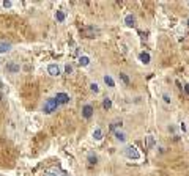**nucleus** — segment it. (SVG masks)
<instances>
[{
    "mask_svg": "<svg viewBox=\"0 0 189 176\" xmlns=\"http://www.w3.org/2000/svg\"><path fill=\"white\" fill-rule=\"evenodd\" d=\"M77 63H79V66L85 68V66H88L90 63H92V60H90V57H87V55H80L79 60H77Z\"/></svg>",
    "mask_w": 189,
    "mask_h": 176,
    "instance_id": "obj_11",
    "label": "nucleus"
},
{
    "mask_svg": "<svg viewBox=\"0 0 189 176\" xmlns=\"http://www.w3.org/2000/svg\"><path fill=\"white\" fill-rule=\"evenodd\" d=\"M93 112H95V109H93V105L92 104H85L82 107V116L85 118V119H90L93 116Z\"/></svg>",
    "mask_w": 189,
    "mask_h": 176,
    "instance_id": "obj_3",
    "label": "nucleus"
},
{
    "mask_svg": "<svg viewBox=\"0 0 189 176\" xmlns=\"http://www.w3.org/2000/svg\"><path fill=\"white\" fill-rule=\"evenodd\" d=\"M6 69H8L10 73H17L19 71V66L14 65V63H10V65H6Z\"/></svg>",
    "mask_w": 189,
    "mask_h": 176,
    "instance_id": "obj_19",
    "label": "nucleus"
},
{
    "mask_svg": "<svg viewBox=\"0 0 189 176\" xmlns=\"http://www.w3.org/2000/svg\"><path fill=\"white\" fill-rule=\"evenodd\" d=\"M73 71H74L73 66L69 65V63H66V65H65V73H66V74H73Z\"/></svg>",
    "mask_w": 189,
    "mask_h": 176,
    "instance_id": "obj_23",
    "label": "nucleus"
},
{
    "mask_svg": "<svg viewBox=\"0 0 189 176\" xmlns=\"http://www.w3.org/2000/svg\"><path fill=\"white\" fill-rule=\"evenodd\" d=\"M83 33H85V36L87 38H95L98 33H99V30L95 29V27H87L85 30H83Z\"/></svg>",
    "mask_w": 189,
    "mask_h": 176,
    "instance_id": "obj_8",
    "label": "nucleus"
},
{
    "mask_svg": "<svg viewBox=\"0 0 189 176\" xmlns=\"http://www.w3.org/2000/svg\"><path fill=\"white\" fill-rule=\"evenodd\" d=\"M11 2H6V0H5V2H3V6H5V8H11Z\"/></svg>",
    "mask_w": 189,
    "mask_h": 176,
    "instance_id": "obj_25",
    "label": "nucleus"
},
{
    "mask_svg": "<svg viewBox=\"0 0 189 176\" xmlns=\"http://www.w3.org/2000/svg\"><path fill=\"white\" fill-rule=\"evenodd\" d=\"M187 5H189V3H187Z\"/></svg>",
    "mask_w": 189,
    "mask_h": 176,
    "instance_id": "obj_30",
    "label": "nucleus"
},
{
    "mask_svg": "<svg viewBox=\"0 0 189 176\" xmlns=\"http://www.w3.org/2000/svg\"><path fill=\"white\" fill-rule=\"evenodd\" d=\"M10 49H11V44H10V43H0V54L8 52Z\"/></svg>",
    "mask_w": 189,
    "mask_h": 176,
    "instance_id": "obj_16",
    "label": "nucleus"
},
{
    "mask_svg": "<svg viewBox=\"0 0 189 176\" xmlns=\"http://www.w3.org/2000/svg\"><path fill=\"white\" fill-rule=\"evenodd\" d=\"M114 135H115V140L120 142V143H124L126 140H128V134H126L124 131H115Z\"/></svg>",
    "mask_w": 189,
    "mask_h": 176,
    "instance_id": "obj_6",
    "label": "nucleus"
},
{
    "mask_svg": "<svg viewBox=\"0 0 189 176\" xmlns=\"http://www.w3.org/2000/svg\"><path fill=\"white\" fill-rule=\"evenodd\" d=\"M47 73H49V76H52V77H58V76L61 74V69H60L58 65L52 63V65H49V66H47Z\"/></svg>",
    "mask_w": 189,
    "mask_h": 176,
    "instance_id": "obj_4",
    "label": "nucleus"
},
{
    "mask_svg": "<svg viewBox=\"0 0 189 176\" xmlns=\"http://www.w3.org/2000/svg\"><path fill=\"white\" fill-rule=\"evenodd\" d=\"M121 126H123V121H121V119H115V121H112V124L109 126V131H110V132L120 131Z\"/></svg>",
    "mask_w": 189,
    "mask_h": 176,
    "instance_id": "obj_9",
    "label": "nucleus"
},
{
    "mask_svg": "<svg viewBox=\"0 0 189 176\" xmlns=\"http://www.w3.org/2000/svg\"><path fill=\"white\" fill-rule=\"evenodd\" d=\"M104 138V132L101 128H96L93 131V140H96V142H101V140Z\"/></svg>",
    "mask_w": 189,
    "mask_h": 176,
    "instance_id": "obj_12",
    "label": "nucleus"
},
{
    "mask_svg": "<svg viewBox=\"0 0 189 176\" xmlns=\"http://www.w3.org/2000/svg\"><path fill=\"white\" fill-rule=\"evenodd\" d=\"M3 99V96H2V93H0V101H2Z\"/></svg>",
    "mask_w": 189,
    "mask_h": 176,
    "instance_id": "obj_27",
    "label": "nucleus"
},
{
    "mask_svg": "<svg viewBox=\"0 0 189 176\" xmlns=\"http://www.w3.org/2000/svg\"><path fill=\"white\" fill-rule=\"evenodd\" d=\"M180 131L181 132H186V124L184 123H180Z\"/></svg>",
    "mask_w": 189,
    "mask_h": 176,
    "instance_id": "obj_24",
    "label": "nucleus"
},
{
    "mask_svg": "<svg viewBox=\"0 0 189 176\" xmlns=\"http://www.w3.org/2000/svg\"><path fill=\"white\" fill-rule=\"evenodd\" d=\"M124 24L128 25V27H134V24H136V17L132 16V14H126V16H124Z\"/></svg>",
    "mask_w": 189,
    "mask_h": 176,
    "instance_id": "obj_14",
    "label": "nucleus"
},
{
    "mask_svg": "<svg viewBox=\"0 0 189 176\" xmlns=\"http://www.w3.org/2000/svg\"><path fill=\"white\" fill-rule=\"evenodd\" d=\"M183 88H184V91H186V94H189V83H186Z\"/></svg>",
    "mask_w": 189,
    "mask_h": 176,
    "instance_id": "obj_26",
    "label": "nucleus"
},
{
    "mask_svg": "<svg viewBox=\"0 0 189 176\" xmlns=\"http://www.w3.org/2000/svg\"><path fill=\"white\" fill-rule=\"evenodd\" d=\"M139 60H140L142 65H150V63H151V55L143 51V52L139 54Z\"/></svg>",
    "mask_w": 189,
    "mask_h": 176,
    "instance_id": "obj_7",
    "label": "nucleus"
},
{
    "mask_svg": "<svg viewBox=\"0 0 189 176\" xmlns=\"http://www.w3.org/2000/svg\"><path fill=\"white\" fill-rule=\"evenodd\" d=\"M65 176H68V174H65Z\"/></svg>",
    "mask_w": 189,
    "mask_h": 176,
    "instance_id": "obj_29",
    "label": "nucleus"
},
{
    "mask_svg": "<svg viewBox=\"0 0 189 176\" xmlns=\"http://www.w3.org/2000/svg\"><path fill=\"white\" fill-rule=\"evenodd\" d=\"M54 17H55V20H57V22H63V20L66 19V14H65V11L57 10V11H55V14H54Z\"/></svg>",
    "mask_w": 189,
    "mask_h": 176,
    "instance_id": "obj_13",
    "label": "nucleus"
},
{
    "mask_svg": "<svg viewBox=\"0 0 189 176\" xmlns=\"http://www.w3.org/2000/svg\"><path fill=\"white\" fill-rule=\"evenodd\" d=\"M155 137H153V135H148V137H146V146H148V148H153V146H155Z\"/></svg>",
    "mask_w": 189,
    "mask_h": 176,
    "instance_id": "obj_20",
    "label": "nucleus"
},
{
    "mask_svg": "<svg viewBox=\"0 0 189 176\" xmlns=\"http://www.w3.org/2000/svg\"><path fill=\"white\" fill-rule=\"evenodd\" d=\"M58 102H57V99L55 97H49V99L44 102V105H43V112L46 115H51V113H54L55 110L58 109Z\"/></svg>",
    "mask_w": 189,
    "mask_h": 176,
    "instance_id": "obj_2",
    "label": "nucleus"
},
{
    "mask_svg": "<svg viewBox=\"0 0 189 176\" xmlns=\"http://www.w3.org/2000/svg\"><path fill=\"white\" fill-rule=\"evenodd\" d=\"M102 109L104 110H110L112 109V99H110V97H104V99H102Z\"/></svg>",
    "mask_w": 189,
    "mask_h": 176,
    "instance_id": "obj_15",
    "label": "nucleus"
},
{
    "mask_svg": "<svg viewBox=\"0 0 189 176\" xmlns=\"http://www.w3.org/2000/svg\"><path fill=\"white\" fill-rule=\"evenodd\" d=\"M55 99H57V102L60 104V105H66V104H69V94L68 93H57L55 94Z\"/></svg>",
    "mask_w": 189,
    "mask_h": 176,
    "instance_id": "obj_5",
    "label": "nucleus"
},
{
    "mask_svg": "<svg viewBox=\"0 0 189 176\" xmlns=\"http://www.w3.org/2000/svg\"><path fill=\"white\" fill-rule=\"evenodd\" d=\"M162 101H164L165 104H172V97H170V94H169V93H162Z\"/></svg>",
    "mask_w": 189,
    "mask_h": 176,
    "instance_id": "obj_22",
    "label": "nucleus"
},
{
    "mask_svg": "<svg viewBox=\"0 0 189 176\" xmlns=\"http://www.w3.org/2000/svg\"><path fill=\"white\" fill-rule=\"evenodd\" d=\"M87 160H88L90 165H96V164H98V156H95V154H90V156L87 157Z\"/></svg>",
    "mask_w": 189,
    "mask_h": 176,
    "instance_id": "obj_18",
    "label": "nucleus"
},
{
    "mask_svg": "<svg viewBox=\"0 0 189 176\" xmlns=\"http://www.w3.org/2000/svg\"><path fill=\"white\" fill-rule=\"evenodd\" d=\"M46 176H52V174H46Z\"/></svg>",
    "mask_w": 189,
    "mask_h": 176,
    "instance_id": "obj_28",
    "label": "nucleus"
},
{
    "mask_svg": "<svg viewBox=\"0 0 189 176\" xmlns=\"http://www.w3.org/2000/svg\"><path fill=\"white\" fill-rule=\"evenodd\" d=\"M90 91L95 93V94H98V93H99V85H98L96 82H92V83H90Z\"/></svg>",
    "mask_w": 189,
    "mask_h": 176,
    "instance_id": "obj_17",
    "label": "nucleus"
},
{
    "mask_svg": "<svg viewBox=\"0 0 189 176\" xmlns=\"http://www.w3.org/2000/svg\"><path fill=\"white\" fill-rule=\"evenodd\" d=\"M120 79L123 80V83H124V85H129V83H131V80H129L128 74H124V73H120Z\"/></svg>",
    "mask_w": 189,
    "mask_h": 176,
    "instance_id": "obj_21",
    "label": "nucleus"
},
{
    "mask_svg": "<svg viewBox=\"0 0 189 176\" xmlns=\"http://www.w3.org/2000/svg\"><path fill=\"white\" fill-rule=\"evenodd\" d=\"M124 156L128 157L129 160H140V159H142L140 151H139L136 146H132V145H129V146L124 148Z\"/></svg>",
    "mask_w": 189,
    "mask_h": 176,
    "instance_id": "obj_1",
    "label": "nucleus"
},
{
    "mask_svg": "<svg viewBox=\"0 0 189 176\" xmlns=\"http://www.w3.org/2000/svg\"><path fill=\"white\" fill-rule=\"evenodd\" d=\"M104 83L109 87V88H115V80H114V77H112L110 74H104Z\"/></svg>",
    "mask_w": 189,
    "mask_h": 176,
    "instance_id": "obj_10",
    "label": "nucleus"
}]
</instances>
